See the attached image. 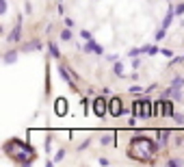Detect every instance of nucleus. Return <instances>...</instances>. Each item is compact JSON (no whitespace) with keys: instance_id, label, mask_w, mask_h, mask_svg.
<instances>
[{"instance_id":"f257e3e1","label":"nucleus","mask_w":184,"mask_h":167,"mask_svg":"<svg viewBox=\"0 0 184 167\" xmlns=\"http://www.w3.org/2000/svg\"><path fill=\"white\" fill-rule=\"evenodd\" d=\"M104 111H106V102L102 98H97L95 100V115H104Z\"/></svg>"},{"instance_id":"20e7f679","label":"nucleus","mask_w":184,"mask_h":167,"mask_svg":"<svg viewBox=\"0 0 184 167\" xmlns=\"http://www.w3.org/2000/svg\"><path fill=\"white\" fill-rule=\"evenodd\" d=\"M50 54H52L54 59H56V56L61 54V52H59V48H56V43H50Z\"/></svg>"},{"instance_id":"0eeeda50","label":"nucleus","mask_w":184,"mask_h":167,"mask_svg":"<svg viewBox=\"0 0 184 167\" xmlns=\"http://www.w3.org/2000/svg\"><path fill=\"white\" fill-rule=\"evenodd\" d=\"M80 35H83V39H85V42H89V39H91V33H87V31H83Z\"/></svg>"},{"instance_id":"423d86ee","label":"nucleus","mask_w":184,"mask_h":167,"mask_svg":"<svg viewBox=\"0 0 184 167\" xmlns=\"http://www.w3.org/2000/svg\"><path fill=\"white\" fill-rule=\"evenodd\" d=\"M61 39H65V42L72 39V33H69V31H63V33H61Z\"/></svg>"},{"instance_id":"f03ea898","label":"nucleus","mask_w":184,"mask_h":167,"mask_svg":"<svg viewBox=\"0 0 184 167\" xmlns=\"http://www.w3.org/2000/svg\"><path fill=\"white\" fill-rule=\"evenodd\" d=\"M111 113H113V115H119V113H124V106L119 104V100H113V102H111Z\"/></svg>"},{"instance_id":"6e6552de","label":"nucleus","mask_w":184,"mask_h":167,"mask_svg":"<svg viewBox=\"0 0 184 167\" xmlns=\"http://www.w3.org/2000/svg\"><path fill=\"white\" fill-rule=\"evenodd\" d=\"M13 59H15V54H7V56H4V61H7V63H11Z\"/></svg>"},{"instance_id":"7ed1b4c3","label":"nucleus","mask_w":184,"mask_h":167,"mask_svg":"<svg viewBox=\"0 0 184 167\" xmlns=\"http://www.w3.org/2000/svg\"><path fill=\"white\" fill-rule=\"evenodd\" d=\"M182 85H184V78H182V76H178V78H176V81L171 83V87H173V89H180Z\"/></svg>"},{"instance_id":"39448f33","label":"nucleus","mask_w":184,"mask_h":167,"mask_svg":"<svg viewBox=\"0 0 184 167\" xmlns=\"http://www.w3.org/2000/svg\"><path fill=\"white\" fill-rule=\"evenodd\" d=\"M56 104H59V106H56V111H59V113H61V115H63V113H65V106H63V104H65V102H63V100H59V102H56Z\"/></svg>"}]
</instances>
